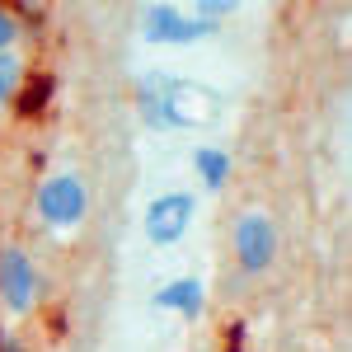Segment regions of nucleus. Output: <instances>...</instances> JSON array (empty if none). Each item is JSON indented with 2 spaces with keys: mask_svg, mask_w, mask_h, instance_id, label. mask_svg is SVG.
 I'll use <instances>...</instances> for the list:
<instances>
[{
  "mask_svg": "<svg viewBox=\"0 0 352 352\" xmlns=\"http://www.w3.org/2000/svg\"><path fill=\"white\" fill-rule=\"evenodd\" d=\"M24 80H28V56H24V47H19V52H0V113L19 99Z\"/></svg>",
  "mask_w": 352,
  "mask_h": 352,
  "instance_id": "nucleus-9",
  "label": "nucleus"
},
{
  "mask_svg": "<svg viewBox=\"0 0 352 352\" xmlns=\"http://www.w3.org/2000/svg\"><path fill=\"white\" fill-rule=\"evenodd\" d=\"M0 352H28V348H24V338H19V333H10V338L0 343Z\"/></svg>",
  "mask_w": 352,
  "mask_h": 352,
  "instance_id": "nucleus-11",
  "label": "nucleus"
},
{
  "mask_svg": "<svg viewBox=\"0 0 352 352\" xmlns=\"http://www.w3.org/2000/svg\"><path fill=\"white\" fill-rule=\"evenodd\" d=\"M277 249H282V230L272 212L263 207H244L235 226H230V254H235V268L244 277H263L277 263Z\"/></svg>",
  "mask_w": 352,
  "mask_h": 352,
  "instance_id": "nucleus-3",
  "label": "nucleus"
},
{
  "mask_svg": "<svg viewBox=\"0 0 352 352\" xmlns=\"http://www.w3.org/2000/svg\"><path fill=\"white\" fill-rule=\"evenodd\" d=\"M192 179H197V188L207 192H221L226 184H230V174H235V160H230V151L226 146H217V141H202V146H192Z\"/></svg>",
  "mask_w": 352,
  "mask_h": 352,
  "instance_id": "nucleus-8",
  "label": "nucleus"
},
{
  "mask_svg": "<svg viewBox=\"0 0 352 352\" xmlns=\"http://www.w3.org/2000/svg\"><path fill=\"white\" fill-rule=\"evenodd\" d=\"M33 212L38 221L52 230V235H71L80 230L89 217V184H85L80 169H52L38 179L33 188Z\"/></svg>",
  "mask_w": 352,
  "mask_h": 352,
  "instance_id": "nucleus-2",
  "label": "nucleus"
},
{
  "mask_svg": "<svg viewBox=\"0 0 352 352\" xmlns=\"http://www.w3.org/2000/svg\"><path fill=\"white\" fill-rule=\"evenodd\" d=\"M136 118L151 132H197L221 118V94L197 80L169 76V71H141L136 76Z\"/></svg>",
  "mask_w": 352,
  "mask_h": 352,
  "instance_id": "nucleus-1",
  "label": "nucleus"
},
{
  "mask_svg": "<svg viewBox=\"0 0 352 352\" xmlns=\"http://www.w3.org/2000/svg\"><path fill=\"white\" fill-rule=\"evenodd\" d=\"M43 305V272L24 244H0V310L28 320Z\"/></svg>",
  "mask_w": 352,
  "mask_h": 352,
  "instance_id": "nucleus-5",
  "label": "nucleus"
},
{
  "mask_svg": "<svg viewBox=\"0 0 352 352\" xmlns=\"http://www.w3.org/2000/svg\"><path fill=\"white\" fill-rule=\"evenodd\" d=\"M19 43H24V14L0 5V52H19Z\"/></svg>",
  "mask_w": 352,
  "mask_h": 352,
  "instance_id": "nucleus-10",
  "label": "nucleus"
},
{
  "mask_svg": "<svg viewBox=\"0 0 352 352\" xmlns=\"http://www.w3.org/2000/svg\"><path fill=\"white\" fill-rule=\"evenodd\" d=\"M192 221H197V197L188 188H169V192H155L141 212V235L146 244L155 249H174V244L188 240Z\"/></svg>",
  "mask_w": 352,
  "mask_h": 352,
  "instance_id": "nucleus-6",
  "label": "nucleus"
},
{
  "mask_svg": "<svg viewBox=\"0 0 352 352\" xmlns=\"http://www.w3.org/2000/svg\"><path fill=\"white\" fill-rule=\"evenodd\" d=\"M5 338H10V329H5V324H0V343H5Z\"/></svg>",
  "mask_w": 352,
  "mask_h": 352,
  "instance_id": "nucleus-12",
  "label": "nucleus"
},
{
  "mask_svg": "<svg viewBox=\"0 0 352 352\" xmlns=\"http://www.w3.org/2000/svg\"><path fill=\"white\" fill-rule=\"evenodd\" d=\"M155 305L169 310V315H179V320H202V310H207V282L202 277H174V282H164L160 292H155Z\"/></svg>",
  "mask_w": 352,
  "mask_h": 352,
  "instance_id": "nucleus-7",
  "label": "nucleus"
},
{
  "mask_svg": "<svg viewBox=\"0 0 352 352\" xmlns=\"http://www.w3.org/2000/svg\"><path fill=\"white\" fill-rule=\"evenodd\" d=\"M136 33H141V43H146V47H192V43L217 38L221 28H217V24H202L188 5L155 0V5H146V10H141Z\"/></svg>",
  "mask_w": 352,
  "mask_h": 352,
  "instance_id": "nucleus-4",
  "label": "nucleus"
}]
</instances>
